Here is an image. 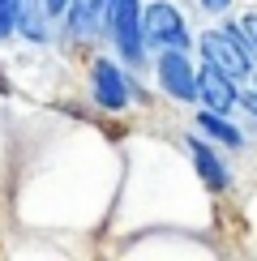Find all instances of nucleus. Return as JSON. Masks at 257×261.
Returning <instances> with one entry per match:
<instances>
[{
	"label": "nucleus",
	"mask_w": 257,
	"mask_h": 261,
	"mask_svg": "<svg viewBox=\"0 0 257 261\" xmlns=\"http://www.w3.org/2000/svg\"><path fill=\"white\" fill-rule=\"evenodd\" d=\"M201 56H206V64L223 69V73L236 77V82L253 73V51H249V39L240 35V26L206 30V35H201Z\"/></svg>",
	"instance_id": "obj_1"
},
{
	"label": "nucleus",
	"mask_w": 257,
	"mask_h": 261,
	"mask_svg": "<svg viewBox=\"0 0 257 261\" xmlns=\"http://www.w3.org/2000/svg\"><path fill=\"white\" fill-rule=\"evenodd\" d=\"M112 43L128 69H142L146 60V39H142V0H112Z\"/></svg>",
	"instance_id": "obj_2"
},
{
	"label": "nucleus",
	"mask_w": 257,
	"mask_h": 261,
	"mask_svg": "<svg viewBox=\"0 0 257 261\" xmlns=\"http://www.w3.org/2000/svg\"><path fill=\"white\" fill-rule=\"evenodd\" d=\"M142 39L146 47H176V51H189V26L185 17H180L176 5H167V0H155V5L142 9Z\"/></svg>",
	"instance_id": "obj_3"
},
{
	"label": "nucleus",
	"mask_w": 257,
	"mask_h": 261,
	"mask_svg": "<svg viewBox=\"0 0 257 261\" xmlns=\"http://www.w3.org/2000/svg\"><path fill=\"white\" fill-rule=\"evenodd\" d=\"M159 86H163L176 103H193L197 99V73H193L185 51H176V47L159 51Z\"/></svg>",
	"instance_id": "obj_4"
},
{
	"label": "nucleus",
	"mask_w": 257,
	"mask_h": 261,
	"mask_svg": "<svg viewBox=\"0 0 257 261\" xmlns=\"http://www.w3.org/2000/svg\"><path fill=\"white\" fill-rule=\"evenodd\" d=\"M197 99L206 103L210 112H219V116L236 112V103H240L236 77H227V73L214 69V64H201V69H197Z\"/></svg>",
	"instance_id": "obj_5"
},
{
	"label": "nucleus",
	"mask_w": 257,
	"mask_h": 261,
	"mask_svg": "<svg viewBox=\"0 0 257 261\" xmlns=\"http://www.w3.org/2000/svg\"><path fill=\"white\" fill-rule=\"evenodd\" d=\"M90 90H94V103H99L103 112H124L128 107V82H124V73L116 69V60H94Z\"/></svg>",
	"instance_id": "obj_6"
},
{
	"label": "nucleus",
	"mask_w": 257,
	"mask_h": 261,
	"mask_svg": "<svg viewBox=\"0 0 257 261\" xmlns=\"http://www.w3.org/2000/svg\"><path fill=\"white\" fill-rule=\"evenodd\" d=\"M112 0H69L64 5V35L69 39H94V30L107 21Z\"/></svg>",
	"instance_id": "obj_7"
},
{
	"label": "nucleus",
	"mask_w": 257,
	"mask_h": 261,
	"mask_svg": "<svg viewBox=\"0 0 257 261\" xmlns=\"http://www.w3.org/2000/svg\"><path fill=\"white\" fill-rule=\"evenodd\" d=\"M189 159H193V167H197V176H201V184H206V189L219 193V189H227V184H232L227 167L219 163V154H214L201 137H189Z\"/></svg>",
	"instance_id": "obj_8"
},
{
	"label": "nucleus",
	"mask_w": 257,
	"mask_h": 261,
	"mask_svg": "<svg viewBox=\"0 0 257 261\" xmlns=\"http://www.w3.org/2000/svg\"><path fill=\"white\" fill-rule=\"evenodd\" d=\"M197 128H201V133H210L214 141H223L227 150H240V146H244V133L227 120V116L210 112V107H206V112H197Z\"/></svg>",
	"instance_id": "obj_9"
},
{
	"label": "nucleus",
	"mask_w": 257,
	"mask_h": 261,
	"mask_svg": "<svg viewBox=\"0 0 257 261\" xmlns=\"http://www.w3.org/2000/svg\"><path fill=\"white\" fill-rule=\"evenodd\" d=\"M17 13H21V0H0V39L17 35Z\"/></svg>",
	"instance_id": "obj_10"
},
{
	"label": "nucleus",
	"mask_w": 257,
	"mask_h": 261,
	"mask_svg": "<svg viewBox=\"0 0 257 261\" xmlns=\"http://www.w3.org/2000/svg\"><path fill=\"white\" fill-rule=\"evenodd\" d=\"M240 35L249 39V51H257V13H249V17L240 21Z\"/></svg>",
	"instance_id": "obj_11"
},
{
	"label": "nucleus",
	"mask_w": 257,
	"mask_h": 261,
	"mask_svg": "<svg viewBox=\"0 0 257 261\" xmlns=\"http://www.w3.org/2000/svg\"><path fill=\"white\" fill-rule=\"evenodd\" d=\"M201 9H206V13H227L232 0H201Z\"/></svg>",
	"instance_id": "obj_12"
},
{
	"label": "nucleus",
	"mask_w": 257,
	"mask_h": 261,
	"mask_svg": "<svg viewBox=\"0 0 257 261\" xmlns=\"http://www.w3.org/2000/svg\"><path fill=\"white\" fill-rule=\"evenodd\" d=\"M64 5H69V0H43V9H47V17H56V13H64Z\"/></svg>",
	"instance_id": "obj_13"
},
{
	"label": "nucleus",
	"mask_w": 257,
	"mask_h": 261,
	"mask_svg": "<svg viewBox=\"0 0 257 261\" xmlns=\"http://www.w3.org/2000/svg\"><path fill=\"white\" fill-rule=\"evenodd\" d=\"M240 103H244V107H249V112L257 116V90H249V94H240Z\"/></svg>",
	"instance_id": "obj_14"
}]
</instances>
